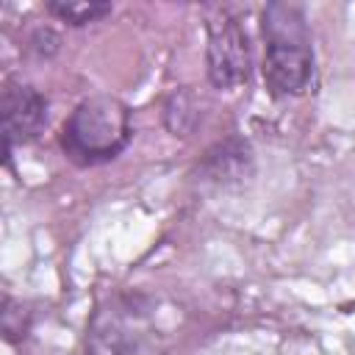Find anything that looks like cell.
Returning a JSON list of instances; mask_svg holds the SVG:
<instances>
[{"mask_svg":"<svg viewBox=\"0 0 355 355\" xmlns=\"http://www.w3.org/2000/svg\"><path fill=\"white\" fill-rule=\"evenodd\" d=\"M263 80L275 97H300L308 92L316 69L313 39L300 3H269L261 14Z\"/></svg>","mask_w":355,"mask_h":355,"instance_id":"cell-1","label":"cell"},{"mask_svg":"<svg viewBox=\"0 0 355 355\" xmlns=\"http://www.w3.org/2000/svg\"><path fill=\"white\" fill-rule=\"evenodd\" d=\"M86 355H169L153 302L141 294L103 300L86 322Z\"/></svg>","mask_w":355,"mask_h":355,"instance_id":"cell-2","label":"cell"},{"mask_svg":"<svg viewBox=\"0 0 355 355\" xmlns=\"http://www.w3.org/2000/svg\"><path fill=\"white\" fill-rule=\"evenodd\" d=\"M130 136L133 119L128 103L114 94H94L72 108L58 133V144L72 164L100 166L122 155Z\"/></svg>","mask_w":355,"mask_h":355,"instance_id":"cell-3","label":"cell"},{"mask_svg":"<svg viewBox=\"0 0 355 355\" xmlns=\"http://www.w3.org/2000/svg\"><path fill=\"white\" fill-rule=\"evenodd\" d=\"M205 36L208 80L216 89H236L247 83L252 72V53L241 19L230 8H216L205 22Z\"/></svg>","mask_w":355,"mask_h":355,"instance_id":"cell-4","label":"cell"},{"mask_svg":"<svg viewBox=\"0 0 355 355\" xmlns=\"http://www.w3.org/2000/svg\"><path fill=\"white\" fill-rule=\"evenodd\" d=\"M3 155L11 161L14 144L33 141L47 125V97L22 80H8L3 89Z\"/></svg>","mask_w":355,"mask_h":355,"instance_id":"cell-5","label":"cell"},{"mask_svg":"<svg viewBox=\"0 0 355 355\" xmlns=\"http://www.w3.org/2000/svg\"><path fill=\"white\" fill-rule=\"evenodd\" d=\"M244 164H250V147L241 141L216 144V150H211L205 158L208 175L219 183H227L230 178H244Z\"/></svg>","mask_w":355,"mask_h":355,"instance_id":"cell-6","label":"cell"},{"mask_svg":"<svg viewBox=\"0 0 355 355\" xmlns=\"http://www.w3.org/2000/svg\"><path fill=\"white\" fill-rule=\"evenodd\" d=\"M200 122V103L189 89H178L164 103V125L172 136H189Z\"/></svg>","mask_w":355,"mask_h":355,"instance_id":"cell-7","label":"cell"},{"mask_svg":"<svg viewBox=\"0 0 355 355\" xmlns=\"http://www.w3.org/2000/svg\"><path fill=\"white\" fill-rule=\"evenodd\" d=\"M47 11L72 28H83V25H92V22H100L103 17H108L114 11V6L100 3V0H50Z\"/></svg>","mask_w":355,"mask_h":355,"instance_id":"cell-8","label":"cell"},{"mask_svg":"<svg viewBox=\"0 0 355 355\" xmlns=\"http://www.w3.org/2000/svg\"><path fill=\"white\" fill-rule=\"evenodd\" d=\"M31 330V311L22 308V302L6 297L3 300V333L8 341H19L25 338Z\"/></svg>","mask_w":355,"mask_h":355,"instance_id":"cell-9","label":"cell"}]
</instances>
